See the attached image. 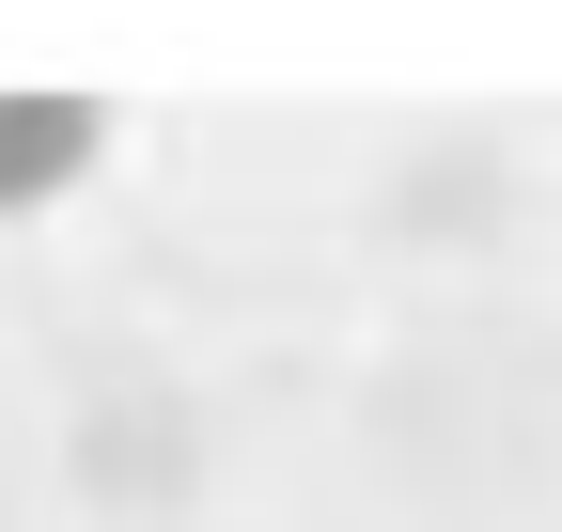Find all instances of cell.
<instances>
[{
	"instance_id": "6da1fadb",
	"label": "cell",
	"mask_w": 562,
	"mask_h": 532,
	"mask_svg": "<svg viewBox=\"0 0 562 532\" xmlns=\"http://www.w3.org/2000/svg\"><path fill=\"white\" fill-rule=\"evenodd\" d=\"M79 157H94V110H79V95H0V204L63 188Z\"/></svg>"
}]
</instances>
